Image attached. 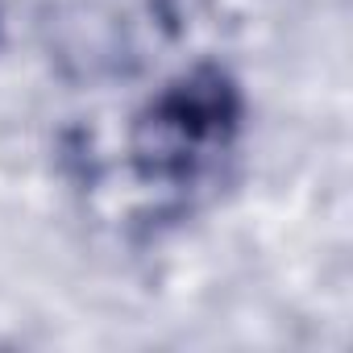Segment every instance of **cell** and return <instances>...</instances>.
<instances>
[{
  "label": "cell",
  "instance_id": "cell-1",
  "mask_svg": "<svg viewBox=\"0 0 353 353\" xmlns=\"http://www.w3.org/2000/svg\"><path fill=\"white\" fill-rule=\"evenodd\" d=\"M245 121V96L237 79L216 67L200 63L174 75L133 121V166L141 179L183 183L204 174L225 150L237 141Z\"/></svg>",
  "mask_w": 353,
  "mask_h": 353
}]
</instances>
